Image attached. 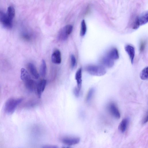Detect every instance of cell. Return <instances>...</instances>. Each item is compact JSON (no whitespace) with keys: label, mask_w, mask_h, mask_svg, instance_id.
Returning a JSON list of instances; mask_svg holds the SVG:
<instances>
[{"label":"cell","mask_w":148,"mask_h":148,"mask_svg":"<svg viewBox=\"0 0 148 148\" xmlns=\"http://www.w3.org/2000/svg\"><path fill=\"white\" fill-rule=\"evenodd\" d=\"M47 65L46 62L44 60H42L40 65V72L41 75L43 77H45L46 74L47 72Z\"/></svg>","instance_id":"cell-17"},{"label":"cell","mask_w":148,"mask_h":148,"mask_svg":"<svg viewBox=\"0 0 148 148\" xmlns=\"http://www.w3.org/2000/svg\"><path fill=\"white\" fill-rule=\"evenodd\" d=\"M23 100L22 98H10L6 102L4 110L5 112L8 114L13 113L17 106Z\"/></svg>","instance_id":"cell-1"},{"label":"cell","mask_w":148,"mask_h":148,"mask_svg":"<svg viewBox=\"0 0 148 148\" xmlns=\"http://www.w3.org/2000/svg\"><path fill=\"white\" fill-rule=\"evenodd\" d=\"M82 69L79 68L77 71L75 75V79L76 80L77 88L80 91L82 84Z\"/></svg>","instance_id":"cell-12"},{"label":"cell","mask_w":148,"mask_h":148,"mask_svg":"<svg viewBox=\"0 0 148 148\" xmlns=\"http://www.w3.org/2000/svg\"><path fill=\"white\" fill-rule=\"evenodd\" d=\"M125 49L130 58L131 63L133 64L135 54L134 47L132 45H128L125 46Z\"/></svg>","instance_id":"cell-9"},{"label":"cell","mask_w":148,"mask_h":148,"mask_svg":"<svg viewBox=\"0 0 148 148\" xmlns=\"http://www.w3.org/2000/svg\"><path fill=\"white\" fill-rule=\"evenodd\" d=\"M109 110L112 115L115 118L119 119L121 117L120 112L116 105L114 103L110 104L108 106Z\"/></svg>","instance_id":"cell-8"},{"label":"cell","mask_w":148,"mask_h":148,"mask_svg":"<svg viewBox=\"0 0 148 148\" xmlns=\"http://www.w3.org/2000/svg\"><path fill=\"white\" fill-rule=\"evenodd\" d=\"M71 65L72 68H73L76 64V60L74 56L71 55Z\"/></svg>","instance_id":"cell-22"},{"label":"cell","mask_w":148,"mask_h":148,"mask_svg":"<svg viewBox=\"0 0 148 148\" xmlns=\"http://www.w3.org/2000/svg\"><path fill=\"white\" fill-rule=\"evenodd\" d=\"M148 12H145L142 14L135 19L134 23L132 28L133 29H137L140 25H144L148 22Z\"/></svg>","instance_id":"cell-3"},{"label":"cell","mask_w":148,"mask_h":148,"mask_svg":"<svg viewBox=\"0 0 148 148\" xmlns=\"http://www.w3.org/2000/svg\"><path fill=\"white\" fill-rule=\"evenodd\" d=\"M27 89L31 92L35 91L36 84L31 77L23 81Z\"/></svg>","instance_id":"cell-7"},{"label":"cell","mask_w":148,"mask_h":148,"mask_svg":"<svg viewBox=\"0 0 148 148\" xmlns=\"http://www.w3.org/2000/svg\"><path fill=\"white\" fill-rule=\"evenodd\" d=\"M12 21L6 13L0 10V22L4 27L8 29L11 28L12 26Z\"/></svg>","instance_id":"cell-5"},{"label":"cell","mask_w":148,"mask_h":148,"mask_svg":"<svg viewBox=\"0 0 148 148\" xmlns=\"http://www.w3.org/2000/svg\"><path fill=\"white\" fill-rule=\"evenodd\" d=\"M145 43L144 42H142L140 44V50L141 52L143 51L145 48Z\"/></svg>","instance_id":"cell-24"},{"label":"cell","mask_w":148,"mask_h":148,"mask_svg":"<svg viewBox=\"0 0 148 148\" xmlns=\"http://www.w3.org/2000/svg\"><path fill=\"white\" fill-rule=\"evenodd\" d=\"M94 92L95 90L93 88H91L89 89L86 97V100L87 102H89L90 101L94 93Z\"/></svg>","instance_id":"cell-21"},{"label":"cell","mask_w":148,"mask_h":148,"mask_svg":"<svg viewBox=\"0 0 148 148\" xmlns=\"http://www.w3.org/2000/svg\"><path fill=\"white\" fill-rule=\"evenodd\" d=\"M106 56L113 60H117L119 58L118 51L115 48H113L109 51Z\"/></svg>","instance_id":"cell-11"},{"label":"cell","mask_w":148,"mask_h":148,"mask_svg":"<svg viewBox=\"0 0 148 148\" xmlns=\"http://www.w3.org/2000/svg\"><path fill=\"white\" fill-rule=\"evenodd\" d=\"M128 122V119L126 118L123 119L120 122L119 125V128L122 133H124L125 131Z\"/></svg>","instance_id":"cell-16"},{"label":"cell","mask_w":148,"mask_h":148,"mask_svg":"<svg viewBox=\"0 0 148 148\" xmlns=\"http://www.w3.org/2000/svg\"><path fill=\"white\" fill-rule=\"evenodd\" d=\"M29 70L33 77L36 79H38L39 77V73L35 66L32 63L28 64Z\"/></svg>","instance_id":"cell-15"},{"label":"cell","mask_w":148,"mask_h":148,"mask_svg":"<svg viewBox=\"0 0 148 148\" xmlns=\"http://www.w3.org/2000/svg\"><path fill=\"white\" fill-rule=\"evenodd\" d=\"M46 80L42 79L36 84L35 92L38 97L40 98L44 91L46 84Z\"/></svg>","instance_id":"cell-6"},{"label":"cell","mask_w":148,"mask_h":148,"mask_svg":"<svg viewBox=\"0 0 148 148\" xmlns=\"http://www.w3.org/2000/svg\"><path fill=\"white\" fill-rule=\"evenodd\" d=\"M148 114L147 113V114L144 118L142 121V123L143 124H145L148 121Z\"/></svg>","instance_id":"cell-25"},{"label":"cell","mask_w":148,"mask_h":148,"mask_svg":"<svg viewBox=\"0 0 148 148\" xmlns=\"http://www.w3.org/2000/svg\"><path fill=\"white\" fill-rule=\"evenodd\" d=\"M6 13L8 16L13 20L15 14V10L14 7L12 6H9Z\"/></svg>","instance_id":"cell-19"},{"label":"cell","mask_w":148,"mask_h":148,"mask_svg":"<svg viewBox=\"0 0 148 148\" xmlns=\"http://www.w3.org/2000/svg\"><path fill=\"white\" fill-rule=\"evenodd\" d=\"M52 62L56 64H59L61 62V57L60 51L56 49L53 53L51 56Z\"/></svg>","instance_id":"cell-10"},{"label":"cell","mask_w":148,"mask_h":148,"mask_svg":"<svg viewBox=\"0 0 148 148\" xmlns=\"http://www.w3.org/2000/svg\"><path fill=\"white\" fill-rule=\"evenodd\" d=\"M79 91L77 88L75 87L74 89L73 92L75 96L77 97L79 96Z\"/></svg>","instance_id":"cell-23"},{"label":"cell","mask_w":148,"mask_h":148,"mask_svg":"<svg viewBox=\"0 0 148 148\" xmlns=\"http://www.w3.org/2000/svg\"><path fill=\"white\" fill-rule=\"evenodd\" d=\"M62 143L68 145H72L78 144L80 141L79 138H65L62 140Z\"/></svg>","instance_id":"cell-14"},{"label":"cell","mask_w":148,"mask_h":148,"mask_svg":"<svg viewBox=\"0 0 148 148\" xmlns=\"http://www.w3.org/2000/svg\"><path fill=\"white\" fill-rule=\"evenodd\" d=\"M85 69L90 75L97 76H103L106 72V70L103 66L99 65H89L86 66Z\"/></svg>","instance_id":"cell-2"},{"label":"cell","mask_w":148,"mask_h":148,"mask_svg":"<svg viewBox=\"0 0 148 148\" xmlns=\"http://www.w3.org/2000/svg\"><path fill=\"white\" fill-rule=\"evenodd\" d=\"M87 30L86 26L85 21L83 20L81 23V27L80 31V35L81 36H84Z\"/></svg>","instance_id":"cell-20"},{"label":"cell","mask_w":148,"mask_h":148,"mask_svg":"<svg viewBox=\"0 0 148 148\" xmlns=\"http://www.w3.org/2000/svg\"><path fill=\"white\" fill-rule=\"evenodd\" d=\"M42 147L44 148H58V147L54 145H47L44 146Z\"/></svg>","instance_id":"cell-26"},{"label":"cell","mask_w":148,"mask_h":148,"mask_svg":"<svg viewBox=\"0 0 148 148\" xmlns=\"http://www.w3.org/2000/svg\"><path fill=\"white\" fill-rule=\"evenodd\" d=\"M73 26L68 25L63 27L59 32L58 38L60 40H65L68 38L73 30Z\"/></svg>","instance_id":"cell-4"},{"label":"cell","mask_w":148,"mask_h":148,"mask_svg":"<svg viewBox=\"0 0 148 148\" xmlns=\"http://www.w3.org/2000/svg\"><path fill=\"white\" fill-rule=\"evenodd\" d=\"M101 62L103 65L108 68L112 67L114 64V60L106 56L102 58Z\"/></svg>","instance_id":"cell-13"},{"label":"cell","mask_w":148,"mask_h":148,"mask_svg":"<svg viewBox=\"0 0 148 148\" xmlns=\"http://www.w3.org/2000/svg\"><path fill=\"white\" fill-rule=\"evenodd\" d=\"M140 79L143 80H147L148 78V67L145 68L140 73Z\"/></svg>","instance_id":"cell-18"}]
</instances>
